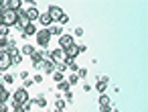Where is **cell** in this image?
<instances>
[{"instance_id":"cell-1","label":"cell","mask_w":148,"mask_h":112,"mask_svg":"<svg viewBox=\"0 0 148 112\" xmlns=\"http://www.w3.org/2000/svg\"><path fill=\"white\" fill-rule=\"evenodd\" d=\"M87 47L85 45H77V43H73L71 47H67V49H63L65 51V63H69V61H75L77 59V55L79 53H83Z\"/></svg>"},{"instance_id":"cell-2","label":"cell","mask_w":148,"mask_h":112,"mask_svg":"<svg viewBox=\"0 0 148 112\" xmlns=\"http://www.w3.org/2000/svg\"><path fill=\"white\" fill-rule=\"evenodd\" d=\"M2 19H4V27H12V25H16V21H18V12L16 10H2Z\"/></svg>"},{"instance_id":"cell-3","label":"cell","mask_w":148,"mask_h":112,"mask_svg":"<svg viewBox=\"0 0 148 112\" xmlns=\"http://www.w3.org/2000/svg\"><path fill=\"white\" fill-rule=\"evenodd\" d=\"M12 102L14 104H27L29 102V90H25V88H18L14 94H12Z\"/></svg>"},{"instance_id":"cell-4","label":"cell","mask_w":148,"mask_h":112,"mask_svg":"<svg viewBox=\"0 0 148 112\" xmlns=\"http://www.w3.org/2000/svg\"><path fill=\"white\" fill-rule=\"evenodd\" d=\"M47 15H49V19H51L53 23H59V19H61L65 12L61 10V6H57V4H51V6L47 8Z\"/></svg>"},{"instance_id":"cell-5","label":"cell","mask_w":148,"mask_h":112,"mask_svg":"<svg viewBox=\"0 0 148 112\" xmlns=\"http://www.w3.org/2000/svg\"><path fill=\"white\" fill-rule=\"evenodd\" d=\"M37 43H39V47H47L49 45V41H51V33L47 31V29H41V31H37Z\"/></svg>"},{"instance_id":"cell-6","label":"cell","mask_w":148,"mask_h":112,"mask_svg":"<svg viewBox=\"0 0 148 112\" xmlns=\"http://www.w3.org/2000/svg\"><path fill=\"white\" fill-rule=\"evenodd\" d=\"M10 65H12V61H10V53L4 51V49H0V71H6Z\"/></svg>"},{"instance_id":"cell-7","label":"cell","mask_w":148,"mask_h":112,"mask_svg":"<svg viewBox=\"0 0 148 112\" xmlns=\"http://www.w3.org/2000/svg\"><path fill=\"white\" fill-rule=\"evenodd\" d=\"M97 104H99V112H112V110H114V106H112V102H110V98H108L106 94L99 96Z\"/></svg>"},{"instance_id":"cell-8","label":"cell","mask_w":148,"mask_h":112,"mask_svg":"<svg viewBox=\"0 0 148 112\" xmlns=\"http://www.w3.org/2000/svg\"><path fill=\"white\" fill-rule=\"evenodd\" d=\"M49 61H53V63H65V51H63V49L51 51V53H49Z\"/></svg>"},{"instance_id":"cell-9","label":"cell","mask_w":148,"mask_h":112,"mask_svg":"<svg viewBox=\"0 0 148 112\" xmlns=\"http://www.w3.org/2000/svg\"><path fill=\"white\" fill-rule=\"evenodd\" d=\"M31 59H33V65L39 67L45 59H49V53H47V51H35V53L31 55Z\"/></svg>"},{"instance_id":"cell-10","label":"cell","mask_w":148,"mask_h":112,"mask_svg":"<svg viewBox=\"0 0 148 112\" xmlns=\"http://www.w3.org/2000/svg\"><path fill=\"white\" fill-rule=\"evenodd\" d=\"M73 43H75L73 35H65V33H63V35L59 37V49H67V47H71Z\"/></svg>"},{"instance_id":"cell-11","label":"cell","mask_w":148,"mask_h":112,"mask_svg":"<svg viewBox=\"0 0 148 112\" xmlns=\"http://www.w3.org/2000/svg\"><path fill=\"white\" fill-rule=\"evenodd\" d=\"M39 15H41V12H39V8H37V6H29V8L25 10V17H27V21H29V23H35V21L39 19Z\"/></svg>"},{"instance_id":"cell-12","label":"cell","mask_w":148,"mask_h":112,"mask_svg":"<svg viewBox=\"0 0 148 112\" xmlns=\"http://www.w3.org/2000/svg\"><path fill=\"white\" fill-rule=\"evenodd\" d=\"M37 21H39V25H41L43 29H49V27L53 25V21L49 19V15H47V12H43V15H39V19H37Z\"/></svg>"},{"instance_id":"cell-13","label":"cell","mask_w":148,"mask_h":112,"mask_svg":"<svg viewBox=\"0 0 148 112\" xmlns=\"http://www.w3.org/2000/svg\"><path fill=\"white\" fill-rule=\"evenodd\" d=\"M39 69H41V71H45V73H53V71H55V63H53V61H49V59H45V61L39 65Z\"/></svg>"},{"instance_id":"cell-14","label":"cell","mask_w":148,"mask_h":112,"mask_svg":"<svg viewBox=\"0 0 148 112\" xmlns=\"http://www.w3.org/2000/svg\"><path fill=\"white\" fill-rule=\"evenodd\" d=\"M23 35H25V37H33V35H37V25H35V23H29V25L23 29Z\"/></svg>"},{"instance_id":"cell-15","label":"cell","mask_w":148,"mask_h":112,"mask_svg":"<svg viewBox=\"0 0 148 112\" xmlns=\"http://www.w3.org/2000/svg\"><path fill=\"white\" fill-rule=\"evenodd\" d=\"M10 61H12V65H21V63H23V55H21L18 49L10 51Z\"/></svg>"},{"instance_id":"cell-16","label":"cell","mask_w":148,"mask_h":112,"mask_svg":"<svg viewBox=\"0 0 148 112\" xmlns=\"http://www.w3.org/2000/svg\"><path fill=\"white\" fill-rule=\"evenodd\" d=\"M47 31L51 33V37H53V35H57V37H61V35H63V27H61V25H55V23H53Z\"/></svg>"},{"instance_id":"cell-17","label":"cell","mask_w":148,"mask_h":112,"mask_svg":"<svg viewBox=\"0 0 148 112\" xmlns=\"http://www.w3.org/2000/svg\"><path fill=\"white\" fill-rule=\"evenodd\" d=\"M95 90H97L99 94H106V90H108V77H103V80L99 77V80H97V86H95Z\"/></svg>"},{"instance_id":"cell-18","label":"cell","mask_w":148,"mask_h":112,"mask_svg":"<svg viewBox=\"0 0 148 112\" xmlns=\"http://www.w3.org/2000/svg\"><path fill=\"white\" fill-rule=\"evenodd\" d=\"M37 49H35V45H23V49H21V55H33Z\"/></svg>"},{"instance_id":"cell-19","label":"cell","mask_w":148,"mask_h":112,"mask_svg":"<svg viewBox=\"0 0 148 112\" xmlns=\"http://www.w3.org/2000/svg\"><path fill=\"white\" fill-rule=\"evenodd\" d=\"M33 104H37L39 108H45V106H47V98H45V96H39V98L33 100Z\"/></svg>"},{"instance_id":"cell-20","label":"cell","mask_w":148,"mask_h":112,"mask_svg":"<svg viewBox=\"0 0 148 112\" xmlns=\"http://www.w3.org/2000/svg\"><path fill=\"white\" fill-rule=\"evenodd\" d=\"M57 90H61V92H69V90H71V86H69V82H67V80H63V82L57 86Z\"/></svg>"},{"instance_id":"cell-21","label":"cell","mask_w":148,"mask_h":112,"mask_svg":"<svg viewBox=\"0 0 148 112\" xmlns=\"http://www.w3.org/2000/svg\"><path fill=\"white\" fill-rule=\"evenodd\" d=\"M51 75H53V80H55V82H57V84H61V82H63V80H65V75H63V73H61V71H53V73H51Z\"/></svg>"},{"instance_id":"cell-22","label":"cell","mask_w":148,"mask_h":112,"mask_svg":"<svg viewBox=\"0 0 148 112\" xmlns=\"http://www.w3.org/2000/svg\"><path fill=\"white\" fill-rule=\"evenodd\" d=\"M8 100H10V92H8V90H4L2 94H0V102H2V104H6Z\"/></svg>"},{"instance_id":"cell-23","label":"cell","mask_w":148,"mask_h":112,"mask_svg":"<svg viewBox=\"0 0 148 112\" xmlns=\"http://www.w3.org/2000/svg\"><path fill=\"white\" fill-rule=\"evenodd\" d=\"M67 82H69V86H73V84H77V82H79V77H77V73H69V77H67Z\"/></svg>"},{"instance_id":"cell-24","label":"cell","mask_w":148,"mask_h":112,"mask_svg":"<svg viewBox=\"0 0 148 112\" xmlns=\"http://www.w3.org/2000/svg\"><path fill=\"white\" fill-rule=\"evenodd\" d=\"M55 71H67V63H55Z\"/></svg>"},{"instance_id":"cell-25","label":"cell","mask_w":148,"mask_h":112,"mask_svg":"<svg viewBox=\"0 0 148 112\" xmlns=\"http://www.w3.org/2000/svg\"><path fill=\"white\" fill-rule=\"evenodd\" d=\"M2 82H4V86H6V84H12V82H14V77H12L10 73H4V75H2Z\"/></svg>"},{"instance_id":"cell-26","label":"cell","mask_w":148,"mask_h":112,"mask_svg":"<svg viewBox=\"0 0 148 112\" xmlns=\"http://www.w3.org/2000/svg\"><path fill=\"white\" fill-rule=\"evenodd\" d=\"M77 77H79V80H81V77H87V69H85V67H79V69H77Z\"/></svg>"},{"instance_id":"cell-27","label":"cell","mask_w":148,"mask_h":112,"mask_svg":"<svg viewBox=\"0 0 148 112\" xmlns=\"http://www.w3.org/2000/svg\"><path fill=\"white\" fill-rule=\"evenodd\" d=\"M8 33H10L8 27H0V39H2V37H8Z\"/></svg>"},{"instance_id":"cell-28","label":"cell","mask_w":148,"mask_h":112,"mask_svg":"<svg viewBox=\"0 0 148 112\" xmlns=\"http://www.w3.org/2000/svg\"><path fill=\"white\" fill-rule=\"evenodd\" d=\"M63 100H65V104H67V102H73V92H71V90L65 92V98H63Z\"/></svg>"},{"instance_id":"cell-29","label":"cell","mask_w":148,"mask_h":112,"mask_svg":"<svg viewBox=\"0 0 148 112\" xmlns=\"http://www.w3.org/2000/svg\"><path fill=\"white\" fill-rule=\"evenodd\" d=\"M67 23H69V17H67V15H63V17L59 19V23H57V25H61V27H63V25H67Z\"/></svg>"},{"instance_id":"cell-30","label":"cell","mask_w":148,"mask_h":112,"mask_svg":"<svg viewBox=\"0 0 148 112\" xmlns=\"http://www.w3.org/2000/svg\"><path fill=\"white\" fill-rule=\"evenodd\" d=\"M55 108L63 110V108H65V100H57V102H55Z\"/></svg>"},{"instance_id":"cell-31","label":"cell","mask_w":148,"mask_h":112,"mask_svg":"<svg viewBox=\"0 0 148 112\" xmlns=\"http://www.w3.org/2000/svg\"><path fill=\"white\" fill-rule=\"evenodd\" d=\"M6 43H8V37H2V39H0V49H4Z\"/></svg>"},{"instance_id":"cell-32","label":"cell","mask_w":148,"mask_h":112,"mask_svg":"<svg viewBox=\"0 0 148 112\" xmlns=\"http://www.w3.org/2000/svg\"><path fill=\"white\" fill-rule=\"evenodd\" d=\"M33 82H35V84H41V82H43V75H41V73H37V75L33 77Z\"/></svg>"},{"instance_id":"cell-33","label":"cell","mask_w":148,"mask_h":112,"mask_svg":"<svg viewBox=\"0 0 148 112\" xmlns=\"http://www.w3.org/2000/svg\"><path fill=\"white\" fill-rule=\"evenodd\" d=\"M73 35H75V37H83V29H81V27H79V29H75V33H73Z\"/></svg>"},{"instance_id":"cell-34","label":"cell","mask_w":148,"mask_h":112,"mask_svg":"<svg viewBox=\"0 0 148 112\" xmlns=\"http://www.w3.org/2000/svg\"><path fill=\"white\" fill-rule=\"evenodd\" d=\"M33 84H35V82H33V80H25V90H27V88H31V86H33Z\"/></svg>"},{"instance_id":"cell-35","label":"cell","mask_w":148,"mask_h":112,"mask_svg":"<svg viewBox=\"0 0 148 112\" xmlns=\"http://www.w3.org/2000/svg\"><path fill=\"white\" fill-rule=\"evenodd\" d=\"M21 77L23 80H29V71H21Z\"/></svg>"},{"instance_id":"cell-36","label":"cell","mask_w":148,"mask_h":112,"mask_svg":"<svg viewBox=\"0 0 148 112\" xmlns=\"http://www.w3.org/2000/svg\"><path fill=\"white\" fill-rule=\"evenodd\" d=\"M89 90H91V86H89V84L85 82V84H83V92H89Z\"/></svg>"},{"instance_id":"cell-37","label":"cell","mask_w":148,"mask_h":112,"mask_svg":"<svg viewBox=\"0 0 148 112\" xmlns=\"http://www.w3.org/2000/svg\"><path fill=\"white\" fill-rule=\"evenodd\" d=\"M4 90H6V86H4V82H2V80H0V94H2Z\"/></svg>"},{"instance_id":"cell-38","label":"cell","mask_w":148,"mask_h":112,"mask_svg":"<svg viewBox=\"0 0 148 112\" xmlns=\"http://www.w3.org/2000/svg\"><path fill=\"white\" fill-rule=\"evenodd\" d=\"M0 112H10V110H8V106H6V104H4V106H2V108H0Z\"/></svg>"},{"instance_id":"cell-39","label":"cell","mask_w":148,"mask_h":112,"mask_svg":"<svg viewBox=\"0 0 148 112\" xmlns=\"http://www.w3.org/2000/svg\"><path fill=\"white\" fill-rule=\"evenodd\" d=\"M55 112H63V110H59V108H55Z\"/></svg>"},{"instance_id":"cell-40","label":"cell","mask_w":148,"mask_h":112,"mask_svg":"<svg viewBox=\"0 0 148 112\" xmlns=\"http://www.w3.org/2000/svg\"><path fill=\"white\" fill-rule=\"evenodd\" d=\"M2 106H4V104H2V102H0V108H2Z\"/></svg>"}]
</instances>
